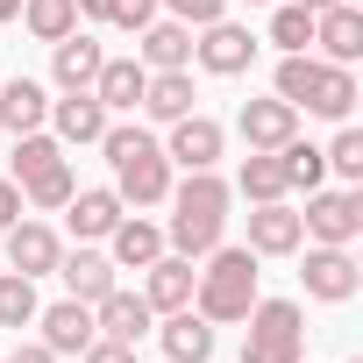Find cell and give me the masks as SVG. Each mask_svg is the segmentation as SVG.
Here are the masks:
<instances>
[{
  "label": "cell",
  "instance_id": "obj_1",
  "mask_svg": "<svg viewBox=\"0 0 363 363\" xmlns=\"http://www.w3.org/2000/svg\"><path fill=\"white\" fill-rule=\"evenodd\" d=\"M164 200H171L164 250H178V257H193V264H200V257L228 235V200H235L228 178H214V171H186V186H171Z\"/></svg>",
  "mask_w": 363,
  "mask_h": 363
},
{
  "label": "cell",
  "instance_id": "obj_2",
  "mask_svg": "<svg viewBox=\"0 0 363 363\" xmlns=\"http://www.w3.org/2000/svg\"><path fill=\"white\" fill-rule=\"evenodd\" d=\"M100 150H107V164H114L121 207H164V193H171V157H164V143H157L143 121H107Z\"/></svg>",
  "mask_w": 363,
  "mask_h": 363
},
{
  "label": "cell",
  "instance_id": "obj_3",
  "mask_svg": "<svg viewBox=\"0 0 363 363\" xmlns=\"http://www.w3.org/2000/svg\"><path fill=\"white\" fill-rule=\"evenodd\" d=\"M278 100L299 114H320V121H349L356 114V72L328 65L313 50H285L278 57Z\"/></svg>",
  "mask_w": 363,
  "mask_h": 363
},
{
  "label": "cell",
  "instance_id": "obj_4",
  "mask_svg": "<svg viewBox=\"0 0 363 363\" xmlns=\"http://www.w3.org/2000/svg\"><path fill=\"white\" fill-rule=\"evenodd\" d=\"M207 271L193 278V313H207L214 328H228V320H242L250 306H257V250L250 242H214L207 257H200Z\"/></svg>",
  "mask_w": 363,
  "mask_h": 363
},
{
  "label": "cell",
  "instance_id": "obj_5",
  "mask_svg": "<svg viewBox=\"0 0 363 363\" xmlns=\"http://www.w3.org/2000/svg\"><path fill=\"white\" fill-rule=\"evenodd\" d=\"M15 171V186H22V200L29 207H43V214H57L65 200H72V186H79V178H72V157H65V143L57 135H43V128H29V135H15V157H8Z\"/></svg>",
  "mask_w": 363,
  "mask_h": 363
},
{
  "label": "cell",
  "instance_id": "obj_6",
  "mask_svg": "<svg viewBox=\"0 0 363 363\" xmlns=\"http://www.w3.org/2000/svg\"><path fill=\"white\" fill-rule=\"evenodd\" d=\"M242 320V363H306V313L292 299H257Z\"/></svg>",
  "mask_w": 363,
  "mask_h": 363
},
{
  "label": "cell",
  "instance_id": "obj_7",
  "mask_svg": "<svg viewBox=\"0 0 363 363\" xmlns=\"http://www.w3.org/2000/svg\"><path fill=\"white\" fill-rule=\"evenodd\" d=\"M299 228H306V242H335V250H349L356 235H363V193L349 186V193H306V214H299Z\"/></svg>",
  "mask_w": 363,
  "mask_h": 363
},
{
  "label": "cell",
  "instance_id": "obj_8",
  "mask_svg": "<svg viewBox=\"0 0 363 363\" xmlns=\"http://www.w3.org/2000/svg\"><path fill=\"white\" fill-rule=\"evenodd\" d=\"M193 65H200V72H214V79H242V72L257 65V36H250L242 22H228V15H221V22H207V29H200Z\"/></svg>",
  "mask_w": 363,
  "mask_h": 363
},
{
  "label": "cell",
  "instance_id": "obj_9",
  "mask_svg": "<svg viewBox=\"0 0 363 363\" xmlns=\"http://www.w3.org/2000/svg\"><path fill=\"white\" fill-rule=\"evenodd\" d=\"M299 278H306V299H320V306H349V299H356V285H363L356 257H349V250H335V242H313Z\"/></svg>",
  "mask_w": 363,
  "mask_h": 363
},
{
  "label": "cell",
  "instance_id": "obj_10",
  "mask_svg": "<svg viewBox=\"0 0 363 363\" xmlns=\"http://www.w3.org/2000/svg\"><path fill=\"white\" fill-rule=\"evenodd\" d=\"M221 143H228V128H221L214 114L193 107V114H178V121H171L164 157H171V164H186V171H214V164H221Z\"/></svg>",
  "mask_w": 363,
  "mask_h": 363
},
{
  "label": "cell",
  "instance_id": "obj_11",
  "mask_svg": "<svg viewBox=\"0 0 363 363\" xmlns=\"http://www.w3.org/2000/svg\"><path fill=\"white\" fill-rule=\"evenodd\" d=\"M313 57H328V65H356L363 57V8L356 0H335V8L313 15Z\"/></svg>",
  "mask_w": 363,
  "mask_h": 363
},
{
  "label": "cell",
  "instance_id": "obj_12",
  "mask_svg": "<svg viewBox=\"0 0 363 363\" xmlns=\"http://www.w3.org/2000/svg\"><path fill=\"white\" fill-rule=\"evenodd\" d=\"M121 214H128V207H121L114 186H72V200H65V228H72L79 242H107Z\"/></svg>",
  "mask_w": 363,
  "mask_h": 363
},
{
  "label": "cell",
  "instance_id": "obj_13",
  "mask_svg": "<svg viewBox=\"0 0 363 363\" xmlns=\"http://www.w3.org/2000/svg\"><path fill=\"white\" fill-rule=\"evenodd\" d=\"M235 135H242L250 150H285V143L299 135V107H285L278 93H271V100H242V114H235Z\"/></svg>",
  "mask_w": 363,
  "mask_h": 363
},
{
  "label": "cell",
  "instance_id": "obj_14",
  "mask_svg": "<svg viewBox=\"0 0 363 363\" xmlns=\"http://www.w3.org/2000/svg\"><path fill=\"white\" fill-rule=\"evenodd\" d=\"M36 328H43L36 342H43L50 356H79V349H86V342L100 335V328H93V306H86V299H57V306H36Z\"/></svg>",
  "mask_w": 363,
  "mask_h": 363
},
{
  "label": "cell",
  "instance_id": "obj_15",
  "mask_svg": "<svg viewBox=\"0 0 363 363\" xmlns=\"http://www.w3.org/2000/svg\"><path fill=\"white\" fill-rule=\"evenodd\" d=\"M57 257H65V242H57L50 221H15V228H8V271H22V278H50Z\"/></svg>",
  "mask_w": 363,
  "mask_h": 363
},
{
  "label": "cell",
  "instance_id": "obj_16",
  "mask_svg": "<svg viewBox=\"0 0 363 363\" xmlns=\"http://www.w3.org/2000/svg\"><path fill=\"white\" fill-rule=\"evenodd\" d=\"M193 257H178V250H164L150 271H143V299H150V313H178V306H193Z\"/></svg>",
  "mask_w": 363,
  "mask_h": 363
},
{
  "label": "cell",
  "instance_id": "obj_17",
  "mask_svg": "<svg viewBox=\"0 0 363 363\" xmlns=\"http://www.w3.org/2000/svg\"><path fill=\"white\" fill-rule=\"evenodd\" d=\"M107 121H114V114H107V107L93 100V86H86V93L50 100V121H43V128H50L57 143H100V135H107Z\"/></svg>",
  "mask_w": 363,
  "mask_h": 363
},
{
  "label": "cell",
  "instance_id": "obj_18",
  "mask_svg": "<svg viewBox=\"0 0 363 363\" xmlns=\"http://www.w3.org/2000/svg\"><path fill=\"white\" fill-rule=\"evenodd\" d=\"M157 342H164V363H207L214 356V320L193 313V306H178V313H164Z\"/></svg>",
  "mask_w": 363,
  "mask_h": 363
},
{
  "label": "cell",
  "instance_id": "obj_19",
  "mask_svg": "<svg viewBox=\"0 0 363 363\" xmlns=\"http://www.w3.org/2000/svg\"><path fill=\"white\" fill-rule=\"evenodd\" d=\"M100 43L86 36V29H72V36H57L50 43V79H57V93H86L93 86V72H100Z\"/></svg>",
  "mask_w": 363,
  "mask_h": 363
},
{
  "label": "cell",
  "instance_id": "obj_20",
  "mask_svg": "<svg viewBox=\"0 0 363 363\" xmlns=\"http://www.w3.org/2000/svg\"><path fill=\"white\" fill-rule=\"evenodd\" d=\"M143 86H150L143 57H100V72H93V100H100L107 114H135Z\"/></svg>",
  "mask_w": 363,
  "mask_h": 363
},
{
  "label": "cell",
  "instance_id": "obj_21",
  "mask_svg": "<svg viewBox=\"0 0 363 363\" xmlns=\"http://www.w3.org/2000/svg\"><path fill=\"white\" fill-rule=\"evenodd\" d=\"M299 242H306V228H299V214H292L285 200L250 207V250H257V257H292Z\"/></svg>",
  "mask_w": 363,
  "mask_h": 363
},
{
  "label": "cell",
  "instance_id": "obj_22",
  "mask_svg": "<svg viewBox=\"0 0 363 363\" xmlns=\"http://www.w3.org/2000/svg\"><path fill=\"white\" fill-rule=\"evenodd\" d=\"M107 257H114V271H150L164 257V228L143 221V214H121L114 235H107Z\"/></svg>",
  "mask_w": 363,
  "mask_h": 363
},
{
  "label": "cell",
  "instance_id": "obj_23",
  "mask_svg": "<svg viewBox=\"0 0 363 363\" xmlns=\"http://www.w3.org/2000/svg\"><path fill=\"white\" fill-rule=\"evenodd\" d=\"M57 278H65V299H107L121 278H114V257H100V250H65L57 257Z\"/></svg>",
  "mask_w": 363,
  "mask_h": 363
},
{
  "label": "cell",
  "instance_id": "obj_24",
  "mask_svg": "<svg viewBox=\"0 0 363 363\" xmlns=\"http://www.w3.org/2000/svg\"><path fill=\"white\" fill-rule=\"evenodd\" d=\"M93 328L100 335H114V342H143L150 328H157V313H150V299L143 292H107V299H93Z\"/></svg>",
  "mask_w": 363,
  "mask_h": 363
},
{
  "label": "cell",
  "instance_id": "obj_25",
  "mask_svg": "<svg viewBox=\"0 0 363 363\" xmlns=\"http://www.w3.org/2000/svg\"><path fill=\"white\" fill-rule=\"evenodd\" d=\"M135 57H143V72H193V29L186 22H150L135 36Z\"/></svg>",
  "mask_w": 363,
  "mask_h": 363
},
{
  "label": "cell",
  "instance_id": "obj_26",
  "mask_svg": "<svg viewBox=\"0 0 363 363\" xmlns=\"http://www.w3.org/2000/svg\"><path fill=\"white\" fill-rule=\"evenodd\" d=\"M43 121H50V93L36 79H8V86H0V128H8V135H29Z\"/></svg>",
  "mask_w": 363,
  "mask_h": 363
},
{
  "label": "cell",
  "instance_id": "obj_27",
  "mask_svg": "<svg viewBox=\"0 0 363 363\" xmlns=\"http://www.w3.org/2000/svg\"><path fill=\"white\" fill-rule=\"evenodd\" d=\"M235 193H242L250 207L285 200V193H292V186H285V157H278V150H250V157H242V171H235Z\"/></svg>",
  "mask_w": 363,
  "mask_h": 363
},
{
  "label": "cell",
  "instance_id": "obj_28",
  "mask_svg": "<svg viewBox=\"0 0 363 363\" xmlns=\"http://www.w3.org/2000/svg\"><path fill=\"white\" fill-rule=\"evenodd\" d=\"M150 121H178V114H193V72H150V86H143V100H135Z\"/></svg>",
  "mask_w": 363,
  "mask_h": 363
},
{
  "label": "cell",
  "instance_id": "obj_29",
  "mask_svg": "<svg viewBox=\"0 0 363 363\" xmlns=\"http://www.w3.org/2000/svg\"><path fill=\"white\" fill-rule=\"evenodd\" d=\"M22 29H29L36 43L72 36V29H79V0H22Z\"/></svg>",
  "mask_w": 363,
  "mask_h": 363
},
{
  "label": "cell",
  "instance_id": "obj_30",
  "mask_svg": "<svg viewBox=\"0 0 363 363\" xmlns=\"http://www.w3.org/2000/svg\"><path fill=\"white\" fill-rule=\"evenodd\" d=\"M36 278H22V271H0V328H29L36 320Z\"/></svg>",
  "mask_w": 363,
  "mask_h": 363
},
{
  "label": "cell",
  "instance_id": "obj_31",
  "mask_svg": "<svg viewBox=\"0 0 363 363\" xmlns=\"http://www.w3.org/2000/svg\"><path fill=\"white\" fill-rule=\"evenodd\" d=\"M278 157H285V186H306V193H313L320 178H328V157H320L313 143H299V135H292V143H285Z\"/></svg>",
  "mask_w": 363,
  "mask_h": 363
},
{
  "label": "cell",
  "instance_id": "obj_32",
  "mask_svg": "<svg viewBox=\"0 0 363 363\" xmlns=\"http://www.w3.org/2000/svg\"><path fill=\"white\" fill-rule=\"evenodd\" d=\"M271 43L278 50H313V15L299 8V0H285V8L271 15Z\"/></svg>",
  "mask_w": 363,
  "mask_h": 363
},
{
  "label": "cell",
  "instance_id": "obj_33",
  "mask_svg": "<svg viewBox=\"0 0 363 363\" xmlns=\"http://www.w3.org/2000/svg\"><path fill=\"white\" fill-rule=\"evenodd\" d=\"M320 157H328V171H342L349 186H356V178H363V128H349V121H335V143H328Z\"/></svg>",
  "mask_w": 363,
  "mask_h": 363
},
{
  "label": "cell",
  "instance_id": "obj_34",
  "mask_svg": "<svg viewBox=\"0 0 363 363\" xmlns=\"http://www.w3.org/2000/svg\"><path fill=\"white\" fill-rule=\"evenodd\" d=\"M164 8H171V22L207 29V22H221V15H228V0H164Z\"/></svg>",
  "mask_w": 363,
  "mask_h": 363
},
{
  "label": "cell",
  "instance_id": "obj_35",
  "mask_svg": "<svg viewBox=\"0 0 363 363\" xmlns=\"http://www.w3.org/2000/svg\"><path fill=\"white\" fill-rule=\"evenodd\" d=\"M107 22H114V29H128V36H143V29L157 22V0H114Z\"/></svg>",
  "mask_w": 363,
  "mask_h": 363
},
{
  "label": "cell",
  "instance_id": "obj_36",
  "mask_svg": "<svg viewBox=\"0 0 363 363\" xmlns=\"http://www.w3.org/2000/svg\"><path fill=\"white\" fill-rule=\"evenodd\" d=\"M79 363H135V342H114V335H93L79 349Z\"/></svg>",
  "mask_w": 363,
  "mask_h": 363
},
{
  "label": "cell",
  "instance_id": "obj_37",
  "mask_svg": "<svg viewBox=\"0 0 363 363\" xmlns=\"http://www.w3.org/2000/svg\"><path fill=\"white\" fill-rule=\"evenodd\" d=\"M22 221V186H15V178H0V235H8Z\"/></svg>",
  "mask_w": 363,
  "mask_h": 363
},
{
  "label": "cell",
  "instance_id": "obj_38",
  "mask_svg": "<svg viewBox=\"0 0 363 363\" xmlns=\"http://www.w3.org/2000/svg\"><path fill=\"white\" fill-rule=\"evenodd\" d=\"M8 363H57V356H50L43 342H15V349H8Z\"/></svg>",
  "mask_w": 363,
  "mask_h": 363
},
{
  "label": "cell",
  "instance_id": "obj_39",
  "mask_svg": "<svg viewBox=\"0 0 363 363\" xmlns=\"http://www.w3.org/2000/svg\"><path fill=\"white\" fill-rule=\"evenodd\" d=\"M107 8H114V0H79V15H86V22H107Z\"/></svg>",
  "mask_w": 363,
  "mask_h": 363
},
{
  "label": "cell",
  "instance_id": "obj_40",
  "mask_svg": "<svg viewBox=\"0 0 363 363\" xmlns=\"http://www.w3.org/2000/svg\"><path fill=\"white\" fill-rule=\"evenodd\" d=\"M22 15V0H0V22H15Z\"/></svg>",
  "mask_w": 363,
  "mask_h": 363
},
{
  "label": "cell",
  "instance_id": "obj_41",
  "mask_svg": "<svg viewBox=\"0 0 363 363\" xmlns=\"http://www.w3.org/2000/svg\"><path fill=\"white\" fill-rule=\"evenodd\" d=\"M299 8H306V15H320V8H335V0H299Z\"/></svg>",
  "mask_w": 363,
  "mask_h": 363
},
{
  "label": "cell",
  "instance_id": "obj_42",
  "mask_svg": "<svg viewBox=\"0 0 363 363\" xmlns=\"http://www.w3.org/2000/svg\"><path fill=\"white\" fill-rule=\"evenodd\" d=\"M242 8H264V0H242Z\"/></svg>",
  "mask_w": 363,
  "mask_h": 363
}]
</instances>
